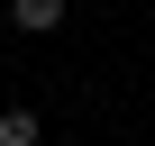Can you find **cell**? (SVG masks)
<instances>
[{
    "label": "cell",
    "mask_w": 155,
    "mask_h": 146,
    "mask_svg": "<svg viewBox=\"0 0 155 146\" xmlns=\"http://www.w3.org/2000/svg\"><path fill=\"white\" fill-rule=\"evenodd\" d=\"M64 9H73V0H9V28H28V37H55V28H64Z\"/></svg>",
    "instance_id": "1"
},
{
    "label": "cell",
    "mask_w": 155,
    "mask_h": 146,
    "mask_svg": "<svg viewBox=\"0 0 155 146\" xmlns=\"http://www.w3.org/2000/svg\"><path fill=\"white\" fill-rule=\"evenodd\" d=\"M0 146H37V110H0Z\"/></svg>",
    "instance_id": "2"
}]
</instances>
